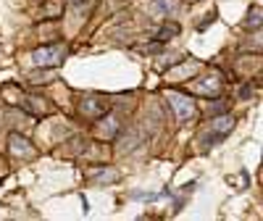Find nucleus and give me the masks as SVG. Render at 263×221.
I'll return each instance as SVG.
<instances>
[{"mask_svg": "<svg viewBox=\"0 0 263 221\" xmlns=\"http://www.w3.org/2000/svg\"><path fill=\"white\" fill-rule=\"evenodd\" d=\"M66 53H69V48H66V42H53V45H42L32 53V63L34 66H42V69H55V66L63 63Z\"/></svg>", "mask_w": 263, "mask_h": 221, "instance_id": "f257e3e1", "label": "nucleus"}, {"mask_svg": "<svg viewBox=\"0 0 263 221\" xmlns=\"http://www.w3.org/2000/svg\"><path fill=\"white\" fill-rule=\"evenodd\" d=\"M166 100H168V105H171V110H174V116H177V121H179V124H184V121L195 119L197 105H195V100H192L190 95L177 93V90H168V93H166Z\"/></svg>", "mask_w": 263, "mask_h": 221, "instance_id": "f03ea898", "label": "nucleus"}, {"mask_svg": "<svg viewBox=\"0 0 263 221\" xmlns=\"http://www.w3.org/2000/svg\"><path fill=\"white\" fill-rule=\"evenodd\" d=\"M108 108H111V103H108L105 98H100V95H84L79 100V114L84 119H90V121H95L103 114H108Z\"/></svg>", "mask_w": 263, "mask_h": 221, "instance_id": "7ed1b4c3", "label": "nucleus"}, {"mask_svg": "<svg viewBox=\"0 0 263 221\" xmlns=\"http://www.w3.org/2000/svg\"><path fill=\"white\" fill-rule=\"evenodd\" d=\"M234 129V119L229 114H221V116H216L211 119V135L205 137V145H213V142H221L229 132Z\"/></svg>", "mask_w": 263, "mask_h": 221, "instance_id": "20e7f679", "label": "nucleus"}, {"mask_svg": "<svg viewBox=\"0 0 263 221\" xmlns=\"http://www.w3.org/2000/svg\"><path fill=\"white\" fill-rule=\"evenodd\" d=\"M8 150H11V156L24 158V161H29V158L37 156L34 145H32L24 135H18V132H11V135H8Z\"/></svg>", "mask_w": 263, "mask_h": 221, "instance_id": "39448f33", "label": "nucleus"}, {"mask_svg": "<svg viewBox=\"0 0 263 221\" xmlns=\"http://www.w3.org/2000/svg\"><path fill=\"white\" fill-rule=\"evenodd\" d=\"M18 108L27 110L29 116H50L53 114V105L48 100L37 98V95H21L18 98Z\"/></svg>", "mask_w": 263, "mask_h": 221, "instance_id": "423d86ee", "label": "nucleus"}, {"mask_svg": "<svg viewBox=\"0 0 263 221\" xmlns=\"http://www.w3.org/2000/svg\"><path fill=\"white\" fill-rule=\"evenodd\" d=\"M95 121H98V126H95V137H100V140H114L119 132H121V124H119L116 116L103 114V116L95 119Z\"/></svg>", "mask_w": 263, "mask_h": 221, "instance_id": "0eeeda50", "label": "nucleus"}, {"mask_svg": "<svg viewBox=\"0 0 263 221\" xmlns=\"http://www.w3.org/2000/svg\"><path fill=\"white\" fill-rule=\"evenodd\" d=\"M195 90L203 93V95H216L218 90H221V79H218L216 74H213V77H203V79H197Z\"/></svg>", "mask_w": 263, "mask_h": 221, "instance_id": "6e6552de", "label": "nucleus"}, {"mask_svg": "<svg viewBox=\"0 0 263 221\" xmlns=\"http://www.w3.org/2000/svg\"><path fill=\"white\" fill-rule=\"evenodd\" d=\"M63 13V0H48L45 6H42V16L45 19H58Z\"/></svg>", "mask_w": 263, "mask_h": 221, "instance_id": "1a4fd4ad", "label": "nucleus"}, {"mask_svg": "<svg viewBox=\"0 0 263 221\" xmlns=\"http://www.w3.org/2000/svg\"><path fill=\"white\" fill-rule=\"evenodd\" d=\"M174 11V0H153V13L156 16H168Z\"/></svg>", "mask_w": 263, "mask_h": 221, "instance_id": "9d476101", "label": "nucleus"}, {"mask_svg": "<svg viewBox=\"0 0 263 221\" xmlns=\"http://www.w3.org/2000/svg\"><path fill=\"white\" fill-rule=\"evenodd\" d=\"M245 27H248V29H258V27H260V8H258V6H255V8H253V11L248 13V21H245Z\"/></svg>", "mask_w": 263, "mask_h": 221, "instance_id": "9b49d317", "label": "nucleus"}, {"mask_svg": "<svg viewBox=\"0 0 263 221\" xmlns=\"http://www.w3.org/2000/svg\"><path fill=\"white\" fill-rule=\"evenodd\" d=\"M92 3H95V0H69V6H71L74 11H79V13L90 11V8H92Z\"/></svg>", "mask_w": 263, "mask_h": 221, "instance_id": "f8f14e48", "label": "nucleus"}, {"mask_svg": "<svg viewBox=\"0 0 263 221\" xmlns=\"http://www.w3.org/2000/svg\"><path fill=\"white\" fill-rule=\"evenodd\" d=\"M177 32H179V27H177V24H171V27H163V29L158 32V42H166V37H174Z\"/></svg>", "mask_w": 263, "mask_h": 221, "instance_id": "ddd939ff", "label": "nucleus"}, {"mask_svg": "<svg viewBox=\"0 0 263 221\" xmlns=\"http://www.w3.org/2000/svg\"><path fill=\"white\" fill-rule=\"evenodd\" d=\"M221 110H227V100H216L213 103V114H221Z\"/></svg>", "mask_w": 263, "mask_h": 221, "instance_id": "4468645a", "label": "nucleus"}, {"mask_svg": "<svg viewBox=\"0 0 263 221\" xmlns=\"http://www.w3.org/2000/svg\"><path fill=\"white\" fill-rule=\"evenodd\" d=\"M3 174H6V161L0 158V176H3Z\"/></svg>", "mask_w": 263, "mask_h": 221, "instance_id": "2eb2a0df", "label": "nucleus"}]
</instances>
